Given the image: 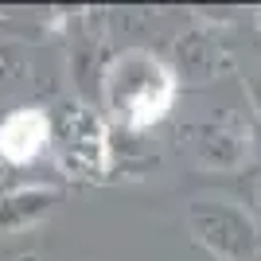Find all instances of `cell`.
I'll return each instance as SVG.
<instances>
[{
  "label": "cell",
  "mask_w": 261,
  "mask_h": 261,
  "mask_svg": "<svg viewBox=\"0 0 261 261\" xmlns=\"http://www.w3.org/2000/svg\"><path fill=\"white\" fill-rule=\"evenodd\" d=\"M172 94H175L172 74L148 55L133 51L109 66L106 98H109L113 117L121 125H129V129H144V125L160 121L172 106Z\"/></svg>",
  "instance_id": "cell-1"
},
{
  "label": "cell",
  "mask_w": 261,
  "mask_h": 261,
  "mask_svg": "<svg viewBox=\"0 0 261 261\" xmlns=\"http://www.w3.org/2000/svg\"><path fill=\"white\" fill-rule=\"evenodd\" d=\"M51 141V121L39 109H16L0 125V152L12 164H28L39 156V148Z\"/></svg>",
  "instance_id": "cell-2"
}]
</instances>
